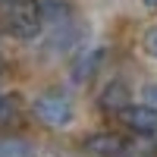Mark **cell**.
Instances as JSON below:
<instances>
[{"instance_id":"cell-1","label":"cell","mask_w":157,"mask_h":157,"mask_svg":"<svg viewBox=\"0 0 157 157\" xmlns=\"http://www.w3.org/2000/svg\"><path fill=\"white\" fill-rule=\"evenodd\" d=\"M0 19H3V29L19 41H35L44 29L38 0H0Z\"/></svg>"},{"instance_id":"cell-2","label":"cell","mask_w":157,"mask_h":157,"mask_svg":"<svg viewBox=\"0 0 157 157\" xmlns=\"http://www.w3.org/2000/svg\"><path fill=\"white\" fill-rule=\"evenodd\" d=\"M32 116L47 129H66L75 123V104L63 91H41L32 101Z\"/></svg>"},{"instance_id":"cell-3","label":"cell","mask_w":157,"mask_h":157,"mask_svg":"<svg viewBox=\"0 0 157 157\" xmlns=\"http://www.w3.org/2000/svg\"><path fill=\"white\" fill-rule=\"evenodd\" d=\"M120 120L126 129H132L138 135H154L157 132V107L151 104H132V107H126L120 113Z\"/></svg>"},{"instance_id":"cell-4","label":"cell","mask_w":157,"mask_h":157,"mask_svg":"<svg viewBox=\"0 0 157 157\" xmlns=\"http://www.w3.org/2000/svg\"><path fill=\"white\" fill-rule=\"evenodd\" d=\"M132 91H129V85L123 82V78H113V82L104 85V91L98 94V107L104 113H110V116H120L126 107H132Z\"/></svg>"},{"instance_id":"cell-5","label":"cell","mask_w":157,"mask_h":157,"mask_svg":"<svg viewBox=\"0 0 157 157\" xmlns=\"http://www.w3.org/2000/svg\"><path fill=\"white\" fill-rule=\"evenodd\" d=\"M85 151L91 157H123L126 154V138L120 132H94L85 138Z\"/></svg>"},{"instance_id":"cell-6","label":"cell","mask_w":157,"mask_h":157,"mask_svg":"<svg viewBox=\"0 0 157 157\" xmlns=\"http://www.w3.org/2000/svg\"><path fill=\"white\" fill-rule=\"evenodd\" d=\"M104 57H107V50H104V47H88V50H82V54L72 60V66H69L72 78H75V82H91L94 72L101 69Z\"/></svg>"},{"instance_id":"cell-7","label":"cell","mask_w":157,"mask_h":157,"mask_svg":"<svg viewBox=\"0 0 157 157\" xmlns=\"http://www.w3.org/2000/svg\"><path fill=\"white\" fill-rule=\"evenodd\" d=\"M38 3H41L44 25H50V29H63L72 22V6L66 0H38Z\"/></svg>"},{"instance_id":"cell-8","label":"cell","mask_w":157,"mask_h":157,"mask_svg":"<svg viewBox=\"0 0 157 157\" xmlns=\"http://www.w3.org/2000/svg\"><path fill=\"white\" fill-rule=\"evenodd\" d=\"M0 157H38L29 138H0Z\"/></svg>"},{"instance_id":"cell-9","label":"cell","mask_w":157,"mask_h":157,"mask_svg":"<svg viewBox=\"0 0 157 157\" xmlns=\"http://www.w3.org/2000/svg\"><path fill=\"white\" fill-rule=\"evenodd\" d=\"M16 116H19V101L13 98V94H6V91H0V129L13 126Z\"/></svg>"},{"instance_id":"cell-10","label":"cell","mask_w":157,"mask_h":157,"mask_svg":"<svg viewBox=\"0 0 157 157\" xmlns=\"http://www.w3.org/2000/svg\"><path fill=\"white\" fill-rule=\"evenodd\" d=\"M145 50H148L151 57H157V25L145 32Z\"/></svg>"},{"instance_id":"cell-11","label":"cell","mask_w":157,"mask_h":157,"mask_svg":"<svg viewBox=\"0 0 157 157\" xmlns=\"http://www.w3.org/2000/svg\"><path fill=\"white\" fill-rule=\"evenodd\" d=\"M145 104H151V107H157V82L145 88Z\"/></svg>"},{"instance_id":"cell-12","label":"cell","mask_w":157,"mask_h":157,"mask_svg":"<svg viewBox=\"0 0 157 157\" xmlns=\"http://www.w3.org/2000/svg\"><path fill=\"white\" fill-rule=\"evenodd\" d=\"M141 3H145V6H154V10H157V0H141Z\"/></svg>"}]
</instances>
